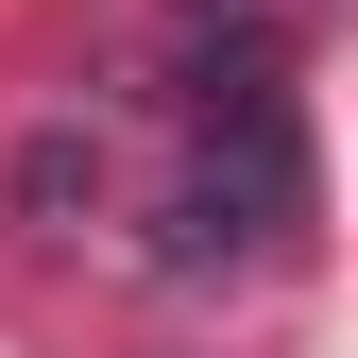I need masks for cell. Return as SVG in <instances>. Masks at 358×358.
I'll return each mask as SVG.
<instances>
[{"instance_id": "1", "label": "cell", "mask_w": 358, "mask_h": 358, "mask_svg": "<svg viewBox=\"0 0 358 358\" xmlns=\"http://www.w3.org/2000/svg\"><path fill=\"white\" fill-rule=\"evenodd\" d=\"M0 205H17L34 239H69V222L103 205V137H85V120H52V137H17V171H0Z\"/></svg>"}]
</instances>
